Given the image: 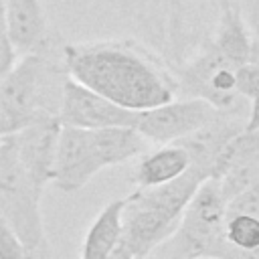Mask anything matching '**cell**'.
Instances as JSON below:
<instances>
[{
  "instance_id": "1",
  "label": "cell",
  "mask_w": 259,
  "mask_h": 259,
  "mask_svg": "<svg viewBox=\"0 0 259 259\" xmlns=\"http://www.w3.org/2000/svg\"><path fill=\"white\" fill-rule=\"evenodd\" d=\"M63 61L71 79L132 111H146L178 97L174 73L127 40L65 42Z\"/></svg>"
},
{
  "instance_id": "2",
  "label": "cell",
  "mask_w": 259,
  "mask_h": 259,
  "mask_svg": "<svg viewBox=\"0 0 259 259\" xmlns=\"http://www.w3.org/2000/svg\"><path fill=\"white\" fill-rule=\"evenodd\" d=\"M63 47L65 42L55 36L49 47L22 55L0 79V103L28 121L38 115L59 117L63 91L71 79Z\"/></svg>"
},
{
  "instance_id": "3",
  "label": "cell",
  "mask_w": 259,
  "mask_h": 259,
  "mask_svg": "<svg viewBox=\"0 0 259 259\" xmlns=\"http://www.w3.org/2000/svg\"><path fill=\"white\" fill-rule=\"evenodd\" d=\"M227 198L214 178H208L194 192L184 208L176 231L148 259H223Z\"/></svg>"
},
{
  "instance_id": "4",
  "label": "cell",
  "mask_w": 259,
  "mask_h": 259,
  "mask_svg": "<svg viewBox=\"0 0 259 259\" xmlns=\"http://www.w3.org/2000/svg\"><path fill=\"white\" fill-rule=\"evenodd\" d=\"M40 198L42 188L24 170L12 136L0 140V217L30 251L49 259Z\"/></svg>"
},
{
  "instance_id": "5",
  "label": "cell",
  "mask_w": 259,
  "mask_h": 259,
  "mask_svg": "<svg viewBox=\"0 0 259 259\" xmlns=\"http://www.w3.org/2000/svg\"><path fill=\"white\" fill-rule=\"evenodd\" d=\"M237 69L208 40L188 63L174 71L178 97H196L223 113L249 117V103L237 89Z\"/></svg>"
},
{
  "instance_id": "6",
  "label": "cell",
  "mask_w": 259,
  "mask_h": 259,
  "mask_svg": "<svg viewBox=\"0 0 259 259\" xmlns=\"http://www.w3.org/2000/svg\"><path fill=\"white\" fill-rule=\"evenodd\" d=\"M223 111L196 97H174L158 107L138 111L136 130L154 144H174L214 121Z\"/></svg>"
},
{
  "instance_id": "7",
  "label": "cell",
  "mask_w": 259,
  "mask_h": 259,
  "mask_svg": "<svg viewBox=\"0 0 259 259\" xmlns=\"http://www.w3.org/2000/svg\"><path fill=\"white\" fill-rule=\"evenodd\" d=\"M105 166L99 158L93 132L83 127L63 125L51 184L57 190L71 194L81 190Z\"/></svg>"
},
{
  "instance_id": "8",
  "label": "cell",
  "mask_w": 259,
  "mask_h": 259,
  "mask_svg": "<svg viewBox=\"0 0 259 259\" xmlns=\"http://www.w3.org/2000/svg\"><path fill=\"white\" fill-rule=\"evenodd\" d=\"M138 111L125 109L115 101L91 91L89 87L69 79L63 91V101L59 109V119L63 125L83 127V130H101V127H119L136 125Z\"/></svg>"
},
{
  "instance_id": "9",
  "label": "cell",
  "mask_w": 259,
  "mask_h": 259,
  "mask_svg": "<svg viewBox=\"0 0 259 259\" xmlns=\"http://www.w3.org/2000/svg\"><path fill=\"white\" fill-rule=\"evenodd\" d=\"M61 127L63 123L59 117L38 115L12 136L16 154L24 170L28 172L32 182L42 190L53 180V168H55Z\"/></svg>"
},
{
  "instance_id": "10",
  "label": "cell",
  "mask_w": 259,
  "mask_h": 259,
  "mask_svg": "<svg viewBox=\"0 0 259 259\" xmlns=\"http://www.w3.org/2000/svg\"><path fill=\"white\" fill-rule=\"evenodd\" d=\"M245 115L221 113L214 121H210L208 125L200 127L198 132L190 134L188 138L176 144H180L188 152L192 168L202 172L206 178H214L227 146L245 130Z\"/></svg>"
},
{
  "instance_id": "11",
  "label": "cell",
  "mask_w": 259,
  "mask_h": 259,
  "mask_svg": "<svg viewBox=\"0 0 259 259\" xmlns=\"http://www.w3.org/2000/svg\"><path fill=\"white\" fill-rule=\"evenodd\" d=\"M178 223V219L166 212L130 204L125 196L121 245H125L136 259H148L176 231Z\"/></svg>"
},
{
  "instance_id": "12",
  "label": "cell",
  "mask_w": 259,
  "mask_h": 259,
  "mask_svg": "<svg viewBox=\"0 0 259 259\" xmlns=\"http://www.w3.org/2000/svg\"><path fill=\"white\" fill-rule=\"evenodd\" d=\"M204 180H208V178L190 166L182 176H178L166 184L150 186V188H136L127 196V202L136 204V206H146V208L166 212L172 219L180 221L184 208L188 206L194 192L200 188V184Z\"/></svg>"
},
{
  "instance_id": "13",
  "label": "cell",
  "mask_w": 259,
  "mask_h": 259,
  "mask_svg": "<svg viewBox=\"0 0 259 259\" xmlns=\"http://www.w3.org/2000/svg\"><path fill=\"white\" fill-rule=\"evenodd\" d=\"M6 16L10 38L18 53L28 55L55 40L40 0H6Z\"/></svg>"
},
{
  "instance_id": "14",
  "label": "cell",
  "mask_w": 259,
  "mask_h": 259,
  "mask_svg": "<svg viewBox=\"0 0 259 259\" xmlns=\"http://www.w3.org/2000/svg\"><path fill=\"white\" fill-rule=\"evenodd\" d=\"M210 42L223 53L225 59H229L235 67H241L253 59L259 38L249 30L239 6L227 2L221 6V16Z\"/></svg>"
},
{
  "instance_id": "15",
  "label": "cell",
  "mask_w": 259,
  "mask_h": 259,
  "mask_svg": "<svg viewBox=\"0 0 259 259\" xmlns=\"http://www.w3.org/2000/svg\"><path fill=\"white\" fill-rule=\"evenodd\" d=\"M190 168V156L180 144H162L160 148L144 154L132 174L138 188H150L166 184L182 176Z\"/></svg>"
},
{
  "instance_id": "16",
  "label": "cell",
  "mask_w": 259,
  "mask_h": 259,
  "mask_svg": "<svg viewBox=\"0 0 259 259\" xmlns=\"http://www.w3.org/2000/svg\"><path fill=\"white\" fill-rule=\"evenodd\" d=\"M123 210H125V196L113 198L105 204L91 227L85 233L81 245V259H109L111 253L117 249L123 231Z\"/></svg>"
},
{
  "instance_id": "17",
  "label": "cell",
  "mask_w": 259,
  "mask_h": 259,
  "mask_svg": "<svg viewBox=\"0 0 259 259\" xmlns=\"http://www.w3.org/2000/svg\"><path fill=\"white\" fill-rule=\"evenodd\" d=\"M91 132H93L99 158L105 168L138 158L140 154H144L146 144H148V140L132 125L101 127V130H91Z\"/></svg>"
},
{
  "instance_id": "18",
  "label": "cell",
  "mask_w": 259,
  "mask_h": 259,
  "mask_svg": "<svg viewBox=\"0 0 259 259\" xmlns=\"http://www.w3.org/2000/svg\"><path fill=\"white\" fill-rule=\"evenodd\" d=\"M225 239L233 249L239 251L259 249V219L251 214H227Z\"/></svg>"
},
{
  "instance_id": "19",
  "label": "cell",
  "mask_w": 259,
  "mask_h": 259,
  "mask_svg": "<svg viewBox=\"0 0 259 259\" xmlns=\"http://www.w3.org/2000/svg\"><path fill=\"white\" fill-rule=\"evenodd\" d=\"M16 47L10 38L8 16H6V0H0V79L14 67L16 63Z\"/></svg>"
},
{
  "instance_id": "20",
  "label": "cell",
  "mask_w": 259,
  "mask_h": 259,
  "mask_svg": "<svg viewBox=\"0 0 259 259\" xmlns=\"http://www.w3.org/2000/svg\"><path fill=\"white\" fill-rule=\"evenodd\" d=\"M227 214H251L259 219V184L227 200Z\"/></svg>"
},
{
  "instance_id": "21",
  "label": "cell",
  "mask_w": 259,
  "mask_h": 259,
  "mask_svg": "<svg viewBox=\"0 0 259 259\" xmlns=\"http://www.w3.org/2000/svg\"><path fill=\"white\" fill-rule=\"evenodd\" d=\"M28 123V119L16 115L14 111H10L6 105L0 103V140L14 136L18 130H22Z\"/></svg>"
},
{
  "instance_id": "22",
  "label": "cell",
  "mask_w": 259,
  "mask_h": 259,
  "mask_svg": "<svg viewBox=\"0 0 259 259\" xmlns=\"http://www.w3.org/2000/svg\"><path fill=\"white\" fill-rule=\"evenodd\" d=\"M16 259H45V257H40V255H36L34 251H30V249H24Z\"/></svg>"
},
{
  "instance_id": "23",
  "label": "cell",
  "mask_w": 259,
  "mask_h": 259,
  "mask_svg": "<svg viewBox=\"0 0 259 259\" xmlns=\"http://www.w3.org/2000/svg\"><path fill=\"white\" fill-rule=\"evenodd\" d=\"M217 2H219V4H223V2H227V0H217Z\"/></svg>"
},
{
  "instance_id": "24",
  "label": "cell",
  "mask_w": 259,
  "mask_h": 259,
  "mask_svg": "<svg viewBox=\"0 0 259 259\" xmlns=\"http://www.w3.org/2000/svg\"><path fill=\"white\" fill-rule=\"evenodd\" d=\"M204 259H212V257H204Z\"/></svg>"
}]
</instances>
